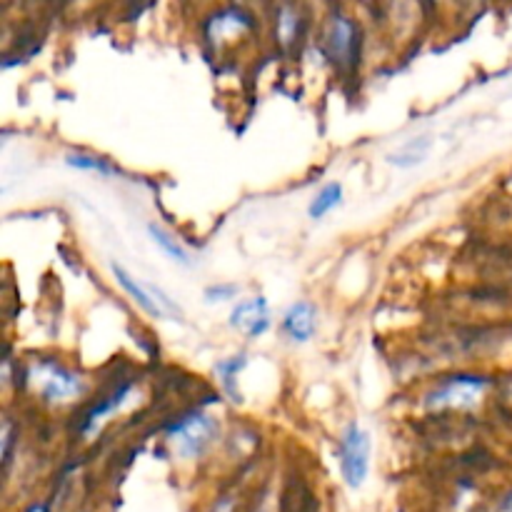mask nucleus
Listing matches in <instances>:
<instances>
[{
  "label": "nucleus",
  "mask_w": 512,
  "mask_h": 512,
  "mask_svg": "<svg viewBox=\"0 0 512 512\" xmlns=\"http://www.w3.org/2000/svg\"><path fill=\"white\" fill-rule=\"evenodd\" d=\"M490 388V378L475 373H453L440 378L425 395L423 405L428 410H470L478 405L485 390Z\"/></svg>",
  "instance_id": "nucleus-2"
},
{
  "label": "nucleus",
  "mask_w": 512,
  "mask_h": 512,
  "mask_svg": "<svg viewBox=\"0 0 512 512\" xmlns=\"http://www.w3.org/2000/svg\"><path fill=\"white\" fill-rule=\"evenodd\" d=\"M110 270H113V275H115V280H118L120 288H123L125 293H128L130 298H133V303L138 305L140 310H145V313L153 315V318H163L165 313H163V310H160V305L155 303V298H153V295H150L148 288H143V285H140L138 280H135L133 275L128 273V270L120 268L118 263L110 265Z\"/></svg>",
  "instance_id": "nucleus-8"
},
{
  "label": "nucleus",
  "mask_w": 512,
  "mask_h": 512,
  "mask_svg": "<svg viewBox=\"0 0 512 512\" xmlns=\"http://www.w3.org/2000/svg\"><path fill=\"white\" fill-rule=\"evenodd\" d=\"M318 328V308L308 300L290 305L288 313L283 315V333L288 335L293 343H308Z\"/></svg>",
  "instance_id": "nucleus-7"
},
{
  "label": "nucleus",
  "mask_w": 512,
  "mask_h": 512,
  "mask_svg": "<svg viewBox=\"0 0 512 512\" xmlns=\"http://www.w3.org/2000/svg\"><path fill=\"white\" fill-rule=\"evenodd\" d=\"M128 393H130V383H123V385H118V388L113 390V393L108 395V398H103V400H98V403L93 405V408L88 410V413L83 415V423H80V430H90L93 428L95 423H98L100 418H105V415L108 413H113L115 408H118V405H123V400L128 398Z\"/></svg>",
  "instance_id": "nucleus-10"
},
{
  "label": "nucleus",
  "mask_w": 512,
  "mask_h": 512,
  "mask_svg": "<svg viewBox=\"0 0 512 512\" xmlns=\"http://www.w3.org/2000/svg\"><path fill=\"white\" fill-rule=\"evenodd\" d=\"M38 370V388L45 403H68V400H75L78 395H83V378L78 373H73V370L65 368V365L43 360Z\"/></svg>",
  "instance_id": "nucleus-5"
},
{
  "label": "nucleus",
  "mask_w": 512,
  "mask_h": 512,
  "mask_svg": "<svg viewBox=\"0 0 512 512\" xmlns=\"http://www.w3.org/2000/svg\"><path fill=\"white\" fill-rule=\"evenodd\" d=\"M320 50L340 70H353L363 53V30L350 15H330L320 33Z\"/></svg>",
  "instance_id": "nucleus-1"
},
{
  "label": "nucleus",
  "mask_w": 512,
  "mask_h": 512,
  "mask_svg": "<svg viewBox=\"0 0 512 512\" xmlns=\"http://www.w3.org/2000/svg\"><path fill=\"white\" fill-rule=\"evenodd\" d=\"M165 430H168L170 443L180 458H200L218 435V423L203 410H193V413L170 423Z\"/></svg>",
  "instance_id": "nucleus-3"
},
{
  "label": "nucleus",
  "mask_w": 512,
  "mask_h": 512,
  "mask_svg": "<svg viewBox=\"0 0 512 512\" xmlns=\"http://www.w3.org/2000/svg\"><path fill=\"white\" fill-rule=\"evenodd\" d=\"M298 13H295L293 8H280L278 13V43L283 45H290L295 40V35H298Z\"/></svg>",
  "instance_id": "nucleus-15"
},
{
  "label": "nucleus",
  "mask_w": 512,
  "mask_h": 512,
  "mask_svg": "<svg viewBox=\"0 0 512 512\" xmlns=\"http://www.w3.org/2000/svg\"><path fill=\"white\" fill-rule=\"evenodd\" d=\"M10 450H13V425H10V420H5V425H3V465L5 468L10 465Z\"/></svg>",
  "instance_id": "nucleus-17"
},
{
  "label": "nucleus",
  "mask_w": 512,
  "mask_h": 512,
  "mask_svg": "<svg viewBox=\"0 0 512 512\" xmlns=\"http://www.w3.org/2000/svg\"><path fill=\"white\" fill-rule=\"evenodd\" d=\"M65 163H68L70 168L93 170V173H100V175H118V168H113V165H110L108 160L95 158V155L75 153V155H68V158H65Z\"/></svg>",
  "instance_id": "nucleus-13"
},
{
  "label": "nucleus",
  "mask_w": 512,
  "mask_h": 512,
  "mask_svg": "<svg viewBox=\"0 0 512 512\" xmlns=\"http://www.w3.org/2000/svg\"><path fill=\"white\" fill-rule=\"evenodd\" d=\"M430 145H433L430 143V138L408 140V143L400 145L395 153L388 155V163L395 165V168H403V170L415 168V165L425 163V158H428V153H430Z\"/></svg>",
  "instance_id": "nucleus-9"
},
{
  "label": "nucleus",
  "mask_w": 512,
  "mask_h": 512,
  "mask_svg": "<svg viewBox=\"0 0 512 512\" xmlns=\"http://www.w3.org/2000/svg\"><path fill=\"white\" fill-rule=\"evenodd\" d=\"M238 295V285H213L205 290V300L208 303H220V300H233Z\"/></svg>",
  "instance_id": "nucleus-16"
},
{
  "label": "nucleus",
  "mask_w": 512,
  "mask_h": 512,
  "mask_svg": "<svg viewBox=\"0 0 512 512\" xmlns=\"http://www.w3.org/2000/svg\"><path fill=\"white\" fill-rule=\"evenodd\" d=\"M230 328L240 330L245 338H260V335L268 333L270 328V308L268 300L260 295V298H250L243 300L233 308L230 313Z\"/></svg>",
  "instance_id": "nucleus-6"
},
{
  "label": "nucleus",
  "mask_w": 512,
  "mask_h": 512,
  "mask_svg": "<svg viewBox=\"0 0 512 512\" xmlns=\"http://www.w3.org/2000/svg\"><path fill=\"white\" fill-rule=\"evenodd\" d=\"M340 203H343V185H340V183H328L313 198V203H310V208H308V215L313 220H323L325 215L333 213V210L338 208Z\"/></svg>",
  "instance_id": "nucleus-11"
},
{
  "label": "nucleus",
  "mask_w": 512,
  "mask_h": 512,
  "mask_svg": "<svg viewBox=\"0 0 512 512\" xmlns=\"http://www.w3.org/2000/svg\"><path fill=\"white\" fill-rule=\"evenodd\" d=\"M245 365H248V358H245V355H238V358H230V360H220V363L215 365V370H218L220 380H223L228 393L235 395V378H238V373L245 368Z\"/></svg>",
  "instance_id": "nucleus-14"
},
{
  "label": "nucleus",
  "mask_w": 512,
  "mask_h": 512,
  "mask_svg": "<svg viewBox=\"0 0 512 512\" xmlns=\"http://www.w3.org/2000/svg\"><path fill=\"white\" fill-rule=\"evenodd\" d=\"M508 395L512 398V378H510V383H508Z\"/></svg>",
  "instance_id": "nucleus-19"
},
{
  "label": "nucleus",
  "mask_w": 512,
  "mask_h": 512,
  "mask_svg": "<svg viewBox=\"0 0 512 512\" xmlns=\"http://www.w3.org/2000/svg\"><path fill=\"white\" fill-rule=\"evenodd\" d=\"M28 512H48V508H45V505H33V508H28Z\"/></svg>",
  "instance_id": "nucleus-18"
},
{
  "label": "nucleus",
  "mask_w": 512,
  "mask_h": 512,
  "mask_svg": "<svg viewBox=\"0 0 512 512\" xmlns=\"http://www.w3.org/2000/svg\"><path fill=\"white\" fill-rule=\"evenodd\" d=\"M338 468L348 488H360L370 473V435L358 423L343 430L338 443Z\"/></svg>",
  "instance_id": "nucleus-4"
},
{
  "label": "nucleus",
  "mask_w": 512,
  "mask_h": 512,
  "mask_svg": "<svg viewBox=\"0 0 512 512\" xmlns=\"http://www.w3.org/2000/svg\"><path fill=\"white\" fill-rule=\"evenodd\" d=\"M148 233H150V238H153V243L158 245V248L163 250V253L168 255L170 260H173V263L190 265V255L185 253V248H183V245H180V240H175L173 235L168 233V230L160 228L158 223H150L148 225Z\"/></svg>",
  "instance_id": "nucleus-12"
}]
</instances>
